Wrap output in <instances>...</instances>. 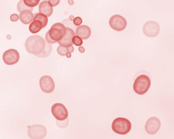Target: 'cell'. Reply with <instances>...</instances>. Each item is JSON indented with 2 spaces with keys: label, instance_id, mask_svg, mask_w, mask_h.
<instances>
[{
  "label": "cell",
  "instance_id": "6da1fadb",
  "mask_svg": "<svg viewBox=\"0 0 174 139\" xmlns=\"http://www.w3.org/2000/svg\"><path fill=\"white\" fill-rule=\"evenodd\" d=\"M46 39L42 36L34 35L27 38L25 43V47L27 52L33 55H39L46 48Z\"/></svg>",
  "mask_w": 174,
  "mask_h": 139
},
{
  "label": "cell",
  "instance_id": "7a4b0ae2",
  "mask_svg": "<svg viewBox=\"0 0 174 139\" xmlns=\"http://www.w3.org/2000/svg\"><path fill=\"white\" fill-rule=\"evenodd\" d=\"M112 128L115 133L125 135L129 133L132 129V124L129 120L125 118H117L113 121Z\"/></svg>",
  "mask_w": 174,
  "mask_h": 139
},
{
  "label": "cell",
  "instance_id": "3957f363",
  "mask_svg": "<svg viewBox=\"0 0 174 139\" xmlns=\"http://www.w3.org/2000/svg\"><path fill=\"white\" fill-rule=\"evenodd\" d=\"M151 80L147 75H140L135 80L133 83V90L137 94L143 95L149 90Z\"/></svg>",
  "mask_w": 174,
  "mask_h": 139
},
{
  "label": "cell",
  "instance_id": "277c9868",
  "mask_svg": "<svg viewBox=\"0 0 174 139\" xmlns=\"http://www.w3.org/2000/svg\"><path fill=\"white\" fill-rule=\"evenodd\" d=\"M67 32V27L61 23H57L53 24L47 32L50 39L54 43H59L65 36Z\"/></svg>",
  "mask_w": 174,
  "mask_h": 139
},
{
  "label": "cell",
  "instance_id": "5b68a950",
  "mask_svg": "<svg viewBox=\"0 0 174 139\" xmlns=\"http://www.w3.org/2000/svg\"><path fill=\"white\" fill-rule=\"evenodd\" d=\"M27 134L31 139H44L47 135V128L41 124H34L30 126Z\"/></svg>",
  "mask_w": 174,
  "mask_h": 139
},
{
  "label": "cell",
  "instance_id": "8992f818",
  "mask_svg": "<svg viewBox=\"0 0 174 139\" xmlns=\"http://www.w3.org/2000/svg\"><path fill=\"white\" fill-rule=\"evenodd\" d=\"M52 114L57 121H64L68 118V111L63 104L57 103L51 107Z\"/></svg>",
  "mask_w": 174,
  "mask_h": 139
},
{
  "label": "cell",
  "instance_id": "52a82bcc",
  "mask_svg": "<svg viewBox=\"0 0 174 139\" xmlns=\"http://www.w3.org/2000/svg\"><path fill=\"white\" fill-rule=\"evenodd\" d=\"M109 25L111 28L116 31L124 30L127 26V21L125 17L120 15H114L109 20Z\"/></svg>",
  "mask_w": 174,
  "mask_h": 139
},
{
  "label": "cell",
  "instance_id": "ba28073f",
  "mask_svg": "<svg viewBox=\"0 0 174 139\" xmlns=\"http://www.w3.org/2000/svg\"><path fill=\"white\" fill-rule=\"evenodd\" d=\"M2 60L6 65H14L20 61V53L15 49H9L4 52L2 55Z\"/></svg>",
  "mask_w": 174,
  "mask_h": 139
},
{
  "label": "cell",
  "instance_id": "9c48e42d",
  "mask_svg": "<svg viewBox=\"0 0 174 139\" xmlns=\"http://www.w3.org/2000/svg\"><path fill=\"white\" fill-rule=\"evenodd\" d=\"M39 87L43 92L46 94H50L55 89V83L50 76H43L39 79Z\"/></svg>",
  "mask_w": 174,
  "mask_h": 139
},
{
  "label": "cell",
  "instance_id": "30bf717a",
  "mask_svg": "<svg viewBox=\"0 0 174 139\" xmlns=\"http://www.w3.org/2000/svg\"><path fill=\"white\" fill-rule=\"evenodd\" d=\"M159 25L156 22L149 21L144 24L142 31L143 34L148 37H156L159 34Z\"/></svg>",
  "mask_w": 174,
  "mask_h": 139
},
{
  "label": "cell",
  "instance_id": "8fae6325",
  "mask_svg": "<svg viewBox=\"0 0 174 139\" xmlns=\"http://www.w3.org/2000/svg\"><path fill=\"white\" fill-rule=\"evenodd\" d=\"M161 126V122L159 119L156 117H152L146 121L145 125V132L149 135H155L159 130Z\"/></svg>",
  "mask_w": 174,
  "mask_h": 139
},
{
  "label": "cell",
  "instance_id": "7c38bea8",
  "mask_svg": "<svg viewBox=\"0 0 174 139\" xmlns=\"http://www.w3.org/2000/svg\"><path fill=\"white\" fill-rule=\"evenodd\" d=\"M75 36L76 34L74 33V31L71 28L67 27V32H66L65 36L58 43L60 44V46H63V47H71L73 44V38Z\"/></svg>",
  "mask_w": 174,
  "mask_h": 139
},
{
  "label": "cell",
  "instance_id": "4fadbf2b",
  "mask_svg": "<svg viewBox=\"0 0 174 139\" xmlns=\"http://www.w3.org/2000/svg\"><path fill=\"white\" fill-rule=\"evenodd\" d=\"M39 13L49 17L53 14V6L50 4V1H48V0H44V1H42L39 3Z\"/></svg>",
  "mask_w": 174,
  "mask_h": 139
},
{
  "label": "cell",
  "instance_id": "5bb4252c",
  "mask_svg": "<svg viewBox=\"0 0 174 139\" xmlns=\"http://www.w3.org/2000/svg\"><path fill=\"white\" fill-rule=\"evenodd\" d=\"M76 36H79L82 39H88L91 36V30L89 26L86 25H82V26H78L76 29Z\"/></svg>",
  "mask_w": 174,
  "mask_h": 139
},
{
  "label": "cell",
  "instance_id": "9a60e30c",
  "mask_svg": "<svg viewBox=\"0 0 174 139\" xmlns=\"http://www.w3.org/2000/svg\"><path fill=\"white\" fill-rule=\"evenodd\" d=\"M20 20L23 24H31L34 20L32 11L25 10L20 13Z\"/></svg>",
  "mask_w": 174,
  "mask_h": 139
},
{
  "label": "cell",
  "instance_id": "2e32d148",
  "mask_svg": "<svg viewBox=\"0 0 174 139\" xmlns=\"http://www.w3.org/2000/svg\"><path fill=\"white\" fill-rule=\"evenodd\" d=\"M73 51H74V47H73V46L69 47L59 46L57 48L58 54L61 55V56H67V57H71V53H72Z\"/></svg>",
  "mask_w": 174,
  "mask_h": 139
},
{
  "label": "cell",
  "instance_id": "e0dca14e",
  "mask_svg": "<svg viewBox=\"0 0 174 139\" xmlns=\"http://www.w3.org/2000/svg\"><path fill=\"white\" fill-rule=\"evenodd\" d=\"M43 28H44V26H43V25L41 24L39 22L34 21L31 24H30L29 30L31 34H37L38 32H39Z\"/></svg>",
  "mask_w": 174,
  "mask_h": 139
},
{
  "label": "cell",
  "instance_id": "ac0fdd59",
  "mask_svg": "<svg viewBox=\"0 0 174 139\" xmlns=\"http://www.w3.org/2000/svg\"><path fill=\"white\" fill-rule=\"evenodd\" d=\"M34 21L39 22V23L43 25V26L45 27L47 25V23H48V17L46 16L45 15H43V14L41 13H36V15L34 16Z\"/></svg>",
  "mask_w": 174,
  "mask_h": 139
},
{
  "label": "cell",
  "instance_id": "d6986e66",
  "mask_svg": "<svg viewBox=\"0 0 174 139\" xmlns=\"http://www.w3.org/2000/svg\"><path fill=\"white\" fill-rule=\"evenodd\" d=\"M17 9H18V11L20 12H22L23 11H25V10H30L32 11V8H30L28 7L27 6H26V4H25L24 1L23 0H21V1L19 2L18 3V6H17Z\"/></svg>",
  "mask_w": 174,
  "mask_h": 139
},
{
  "label": "cell",
  "instance_id": "ffe728a7",
  "mask_svg": "<svg viewBox=\"0 0 174 139\" xmlns=\"http://www.w3.org/2000/svg\"><path fill=\"white\" fill-rule=\"evenodd\" d=\"M52 51V47L50 46V43H47L46 44V48L44 50V51L42 53H40L39 55H37V56L39 57H47V56L50 55V53H51Z\"/></svg>",
  "mask_w": 174,
  "mask_h": 139
},
{
  "label": "cell",
  "instance_id": "44dd1931",
  "mask_svg": "<svg viewBox=\"0 0 174 139\" xmlns=\"http://www.w3.org/2000/svg\"><path fill=\"white\" fill-rule=\"evenodd\" d=\"M25 2V4L30 8H34L35 6H36L38 5V3L39 2V0H23Z\"/></svg>",
  "mask_w": 174,
  "mask_h": 139
},
{
  "label": "cell",
  "instance_id": "7402d4cb",
  "mask_svg": "<svg viewBox=\"0 0 174 139\" xmlns=\"http://www.w3.org/2000/svg\"><path fill=\"white\" fill-rule=\"evenodd\" d=\"M83 43V39H81L79 36H75L74 38H73V44H74L77 47H80V46L82 45Z\"/></svg>",
  "mask_w": 174,
  "mask_h": 139
},
{
  "label": "cell",
  "instance_id": "603a6c76",
  "mask_svg": "<svg viewBox=\"0 0 174 139\" xmlns=\"http://www.w3.org/2000/svg\"><path fill=\"white\" fill-rule=\"evenodd\" d=\"M73 23L75 26H80V25L82 23V19L80 17H75L73 20Z\"/></svg>",
  "mask_w": 174,
  "mask_h": 139
},
{
  "label": "cell",
  "instance_id": "cb8c5ba5",
  "mask_svg": "<svg viewBox=\"0 0 174 139\" xmlns=\"http://www.w3.org/2000/svg\"><path fill=\"white\" fill-rule=\"evenodd\" d=\"M19 19H20V16H18L17 14H12L10 16L11 21L12 22H16Z\"/></svg>",
  "mask_w": 174,
  "mask_h": 139
},
{
  "label": "cell",
  "instance_id": "d4e9b609",
  "mask_svg": "<svg viewBox=\"0 0 174 139\" xmlns=\"http://www.w3.org/2000/svg\"><path fill=\"white\" fill-rule=\"evenodd\" d=\"M45 39H46V41H47V43H50V44H53V43H55L54 42H53V40H52L51 39H50V36H49V35H48V34H46V37H45Z\"/></svg>",
  "mask_w": 174,
  "mask_h": 139
},
{
  "label": "cell",
  "instance_id": "484cf974",
  "mask_svg": "<svg viewBox=\"0 0 174 139\" xmlns=\"http://www.w3.org/2000/svg\"><path fill=\"white\" fill-rule=\"evenodd\" d=\"M50 4L52 5V6H57V5H58L59 4V2H60V1L59 0H55V1H53V0H50Z\"/></svg>",
  "mask_w": 174,
  "mask_h": 139
},
{
  "label": "cell",
  "instance_id": "4316f807",
  "mask_svg": "<svg viewBox=\"0 0 174 139\" xmlns=\"http://www.w3.org/2000/svg\"><path fill=\"white\" fill-rule=\"evenodd\" d=\"M79 50H80V52H81V53H84V52H85V49H84L83 47H80V48H79Z\"/></svg>",
  "mask_w": 174,
  "mask_h": 139
}]
</instances>
